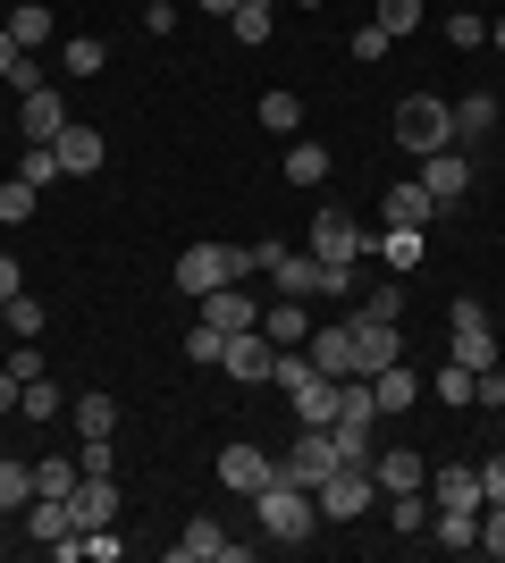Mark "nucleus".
I'll return each instance as SVG.
<instances>
[{"label": "nucleus", "instance_id": "20", "mask_svg": "<svg viewBox=\"0 0 505 563\" xmlns=\"http://www.w3.org/2000/svg\"><path fill=\"white\" fill-rule=\"evenodd\" d=\"M51 152H59V168H68V177H94V168H101V135H94V126H76V118L59 126V143H51Z\"/></svg>", "mask_w": 505, "mask_h": 563}, {"label": "nucleus", "instance_id": "28", "mask_svg": "<svg viewBox=\"0 0 505 563\" xmlns=\"http://www.w3.org/2000/svg\"><path fill=\"white\" fill-rule=\"evenodd\" d=\"M287 186H329V143H287Z\"/></svg>", "mask_w": 505, "mask_h": 563}, {"label": "nucleus", "instance_id": "50", "mask_svg": "<svg viewBox=\"0 0 505 563\" xmlns=\"http://www.w3.org/2000/svg\"><path fill=\"white\" fill-rule=\"evenodd\" d=\"M354 59H387V25H362V34H354Z\"/></svg>", "mask_w": 505, "mask_h": 563}, {"label": "nucleus", "instance_id": "26", "mask_svg": "<svg viewBox=\"0 0 505 563\" xmlns=\"http://www.w3.org/2000/svg\"><path fill=\"white\" fill-rule=\"evenodd\" d=\"M18 412H25V421H59V412H68V396H59V387H51V371L43 378H25V387H18Z\"/></svg>", "mask_w": 505, "mask_h": 563}, {"label": "nucleus", "instance_id": "36", "mask_svg": "<svg viewBox=\"0 0 505 563\" xmlns=\"http://www.w3.org/2000/svg\"><path fill=\"white\" fill-rule=\"evenodd\" d=\"M76 479H85V471L59 463V454H43V463H34V496H76Z\"/></svg>", "mask_w": 505, "mask_h": 563}, {"label": "nucleus", "instance_id": "40", "mask_svg": "<svg viewBox=\"0 0 505 563\" xmlns=\"http://www.w3.org/2000/svg\"><path fill=\"white\" fill-rule=\"evenodd\" d=\"M262 126L270 135H295V126H304V101L295 93H262Z\"/></svg>", "mask_w": 505, "mask_h": 563}, {"label": "nucleus", "instance_id": "32", "mask_svg": "<svg viewBox=\"0 0 505 563\" xmlns=\"http://www.w3.org/2000/svg\"><path fill=\"white\" fill-rule=\"evenodd\" d=\"M76 471H94V479H119V438H76Z\"/></svg>", "mask_w": 505, "mask_h": 563}, {"label": "nucleus", "instance_id": "5", "mask_svg": "<svg viewBox=\"0 0 505 563\" xmlns=\"http://www.w3.org/2000/svg\"><path fill=\"white\" fill-rule=\"evenodd\" d=\"M345 336H354V378L387 371V362H405V336H396V320H345Z\"/></svg>", "mask_w": 505, "mask_h": 563}, {"label": "nucleus", "instance_id": "44", "mask_svg": "<svg viewBox=\"0 0 505 563\" xmlns=\"http://www.w3.org/2000/svg\"><path fill=\"white\" fill-rule=\"evenodd\" d=\"M119 555H127L119 521H110V530H85V563H119Z\"/></svg>", "mask_w": 505, "mask_h": 563}, {"label": "nucleus", "instance_id": "12", "mask_svg": "<svg viewBox=\"0 0 505 563\" xmlns=\"http://www.w3.org/2000/svg\"><path fill=\"white\" fill-rule=\"evenodd\" d=\"M421 186H430L438 211H455L463 194H472V161H463L455 143H447V152H430V161H421Z\"/></svg>", "mask_w": 505, "mask_h": 563}, {"label": "nucleus", "instance_id": "4", "mask_svg": "<svg viewBox=\"0 0 505 563\" xmlns=\"http://www.w3.org/2000/svg\"><path fill=\"white\" fill-rule=\"evenodd\" d=\"M312 496H320V521H362V514H371V496H380V479H371L362 463H337Z\"/></svg>", "mask_w": 505, "mask_h": 563}, {"label": "nucleus", "instance_id": "9", "mask_svg": "<svg viewBox=\"0 0 505 563\" xmlns=\"http://www.w3.org/2000/svg\"><path fill=\"white\" fill-rule=\"evenodd\" d=\"M219 371L237 378V387H262V378L278 371V345H270L262 329H244V336H228V353H219Z\"/></svg>", "mask_w": 505, "mask_h": 563}, {"label": "nucleus", "instance_id": "21", "mask_svg": "<svg viewBox=\"0 0 505 563\" xmlns=\"http://www.w3.org/2000/svg\"><path fill=\"white\" fill-rule=\"evenodd\" d=\"M438 219V202H430V186L413 177V186H387V228H430Z\"/></svg>", "mask_w": 505, "mask_h": 563}, {"label": "nucleus", "instance_id": "8", "mask_svg": "<svg viewBox=\"0 0 505 563\" xmlns=\"http://www.w3.org/2000/svg\"><path fill=\"white\" fill-rule=\"evenodd\" d=\"M329 471H337V438H329V429H304V438L287 446V463H278V479H295V488H320Z\"/></svg>", "mask_w": 505, "mask_h": 563}, {"label": "nucleus", "instance_id": "7", "mask_svg": "<svg viewBox=\"0 0 505 563\" xmlns=\"http://www.w3.org/2000/svg\"><path fill=\"white\" fill-rule=\"evenodd\" d=\"M312 253L320 261H354L362 253V219L345 202H312Z\"/></svg>", "mask_w": 505, "mask_h": 563}, {"label": "nucleus", "instance_id": "15", "mask_svg": "<svg viewBox=\"0 0 505 563\" xmlns=\"http://www.w3.org/2000/svg\"><path fill=\"white\" fill-rule=\"evenodd\" d=\"M287 404H295V421L304 429H329L337 421V404H345V378H304V387H287Z\"/></svg>", "mask_w": 505, "mask_h": 563}, {"label": "nucleus", "instance_id": "24", "mask_svg": "<svg viewBox=\"0 0 505 563\" xmlns=\"http://www.w3.org/2000/svg\"><path fill=\"white\" fill-rule=\"evenodd\" d=\"M413 396H421V378H413L405 362H387V371H371V404H380V412H405Z\"/></svg>", "mask_w": 505, "mask_h": 563}, {"label": "nucleus", "instance_id": "29", "mask_svg": "<svg viewBox=\"0 0 505 563\" xmlns=\"http://www.w3.org/2000/svg\"><path fill=\"white\" fill-rule=\"evenodd\" d=\"M25 505H34V463H9V454H0V521L25 514Z\"/></svg>", "mask_w": 505, "mask_h": 563}, {"label": "nucleus", "instance_id": "3", "mask_svg": "<svg viewBox=\"0 0 505 563\" xmlns=\"http://www.w3.org/2000/svg\"><path fill=\"white\" fill-rule=\"evenodd\" d=\"M244 278V244H186V261H177V295H219V286Z\"/></svg>", "mask_w": 505, "mask_h": 563}, {"label": "nucleus", "instance_id": "46", "mask_svg": "<svg viewBox=\"0 0 505 563\" xmlns=\"http://www.w3.org/2000/svg\"><path fill=\"white\" fill-rule=\"evenodd\" d=\"M278 261H287V244H278V235H262V244H244V278H253V269H278Z\"/></svg>", "mask_w": 505, "mask_h": 563}, {"label": "nucleus", "instance_id": "23", "mask_svg": "<svg viewBox=\"0 0 505 563\" xmlns=\"http://www.w3.org/2000/svg\"><path fill=\"white\" fill-rule=\"evenodd\" d=\"M68 421H76V438H119V396H76Z\"/></svg>", "mask_w": 505, "mask_h": 563}, {"label": "nucleus", "instance_id": "22", "mask_svg": "<svg viewBox=\"0 0 505 563\" xmlns=\"http://www.w3.org/2000/svg\"><path fill=\"white\" fill-rule=\"evenodd\" d=\"M262 336L270 345H304V336H312V311L295 303V295H278V303L262 311Z\"/></svg>", "mask_w": 505, "mask_h": 563}, {"label": "nucleus", "instance_id": "53", "mask_svg": "<svg viewBox=\"0 0 505 563\" xmlns=\"http://www.w3.org/2000/svg\"><path fill=\"white\" fill-rule=\"evenodd\" d=\"M0 412H18V371L0 362Z\"/></svg>", "mask_w": 505, "mask_h": 563}, {"label": "nucleus", "instance_id": "42", "mask_svg": "<svg viewBox=\"0 0 505 563\" xmlns=\"http://www.w3.org/2000/svg\"><path fill=\"white\" fill-rule=\"evenodd\" d=\"M362 320H405V286H396V278L371 286V295H362Z\"/></svg>", "mask_w": 505, "mask_h": 563}, {"label": "nucleus", "instance_id": "34", "mask_svg": "<svg viewBox=\"0 0 505 563\" xmlns=\"http://www.w3.org/2000/svg\"><path fill=\"white\" fill-rule=\"evenodd\" d=\"M380 261H387V269H421V228H387L380 235Z\"/></svg>", "mask_w": 505, "mask_h": 563}, {"label": "nucleus", "instance_id": "14", "mask_svg": "<svg viewBox=\"0 0 505 563\" xmlns=\"http://www.w3.org/2000/svg\"><path fill=\"white\" fill-rule=\"evenodd\" d=\"M202 320H211L219 336H244V329H262V311H253V286H219V295H202Z\"/></svg>", "mask_w": 505, "mask_h": 563}, {"label": "nucleus", "instance_id": "6", "mask_svg": "<svg viewBox=\"0 0 505 563\" xmlns=\"http://www.w3.org/2000/svg\"><path fill=\"white\" fill-rule=\"evenodd\" d=\"M168 563H253V547L228 539L219 521H186V539L168 547Z\"/></svg>", "mask_w": 505, "mask_h": 563}, {"label": "nucleus", "instance_id": "27", "mask_svg": "<svg viewBox=\"0 0 505 563\" xmlns=\"http://www.w3.org/2000/svg\"><path fill=\"white\" fill-rule=\"evenodd\" d=\"M0 18H9L18 51H43V43H51V9H43V0H18V9H0Z\"/></svg>", "mask_w": 505, "mask_h": 563}, {"label": "nucleus", "instance_id": "41", "mask_svg": "<svg viewBox=\"0 0 505 563\" xmlns=\"http://www.w3.org/2000/svg\"><path fill=\"white\" fill-rule=\"evenodd\" d=\"M219 353H228V336H219L211 320H202V329H186V362H194V371H219Z\"/></svg>", "mask_w": 505, "mask_h": 563}, {"label": "nucleus", "instance_id": "1", "mask_svg": "<svg viewBox=\"0 0 505 563\" xmlns=\"http://www.w3.org/2000/svg\"><path fill=\"white\" fill-rule=\"evenodd\" d=\"M253 514H262V539L304 547V539L320 530V496H312V488H295V479H270V488L253 496Z\"/></svg>", "mask_w": 505, "mask_h": 563}, {"label": "nucleus", "instance_id": "11", "mask_svg": "<svg viewBox=\"0 0 505 563\" xmlns=\"http://www.w3.org/2000/svg\"><path fill=\"white\" fill-rule=\"evenodd\" d=\"M59 126H68V101H59V85H34V93H18V135H25V143H59Z\"/></svg>", "mask_w": 505, "mask_h": 563}, {"label": "nucleus", "instance_id": "30", "mask_svg": "<svg viewBox=\"0 0 505 563\" xmlns=\"http://www.w3.org/2000/svg\"><path fill=\"white\" fill-rule=\"evenodd\" d=\"M270 25H278V9H270V0H244L237 18H228V34H237L244 51H262V43H270Z\"/></svg>", "mask_w": 505, "mask_h": 563}, {"label": "nucleus", "instance_id": "55", "mask_svg": "<svg viewBox=\"0 0 505 563\" xmlns=\"http://www.w3.org/2000/svg\"><path fill=\"white\" fill-rule=\"evenodd\" d=\"M488 43H497V51H505V18H488Z\"/></svg>", "mask_w": 505, "mask_h": 563}, {"label": "nucleus", "instance_id": "52", "mask_svg": "<svg viewBox=\"0 0 505 563\" xmlns=\"http://www.w3.org/2000/svg\"><path fill=\"white\" fill-rule=\"evenodd\" d=\"M18 59H25V51H18V34H9V18H0V76L18 68Z\"/></svg>", "mask_w": 505, "mask_h": 563}, {"label": "nucleus", "instance_id": "51", "mask_svg": "<svg viewBox=\"0 0 505 563\" xmlns=\"http://www.w3.org/2000/svg\"><path fill=\"white\" fill-rule=\"evenodd\" d=\"M9 295H25V269H18V253H0V303Z\"/></svg>", "mask_w": 505, "mask_h": 563}, {"label": "nucleus", "instance_id": "18", "mask_svg": "<svg viewBox=\"0 0 505 563\" xmlns=\"http://www.w3.org/2000/svg\"><path fill=\"white\" fill-rule=\"evenodd\" d=\"M304 353H312L320 378H354V336H345V320H337V329H312V336H304Z\"/></svg>", "mask_w": 505, "mask_h": 563}, {"label": "nucleus", "instance_id": "10", "mask_svg": "<svg viewBox=\"0 0 505 563\" xmlns=\"http://www.w3.org/2000/svg\"><path fill=\"white\" fill-rule=\"evenodd\" d=\"M270 479H278V463L262 446H219V488L228 496H262Z\"/></svg>", "mask_w": 505, "mask_h": 563}, {"label": "nucleus", "instance_id": "49", "mask_svg": "<svg viewBox=\"0 0 505 563\" xmlns=\"http://www.w3.org/2000/svg\"><path fill=\"white\" fill-rule=\"evenodd\" d=\"M481 496H488V505H505V454H488V463H481Z\"/></svg>", "mask_w": 505, "mask_h": 563}, {"label": "nucleus", "instance_id": "31", "mask_svg": "<svg viewBox=\"0 0 505 563\" xmlns=\"http://www.w3.org/2000/svg\"><path fill=\"white\" fill-rule=\"evenodd\" d=\"M18 177H25V186H34V194H43V186H59V177H68V168H59V152H51V143H25V161H18Z\"/></svg>", "mask_w": 505, "mask_h": 563}, {"label": "nucleus", "instance_id": "56", "mask_svg": "<svg viewBox=\"0 0 505 563\" xmlns=\"http://www.w3.org/2000/svg\"><path fill=\"white\" fill-rule=\"evenodd\" d=\"M304 9H329V0H304Z\"/></svg>", "mask_w": 505, "mask_h": 563}, {"label": "nucleus", "instance_id": "48", "mask_svg": "<svg viewBox=\"0 0 505 563\" xmlns=\"http://www.w3.org/2000/svg\"><path fill=\"white\" fill-rule=\"evenodd\" d=\"M0 85H18V93H34V85H51V76H43V59L25 51V59H18V68H9V76H0Z\"/></svg>", "mask_w": 505, "mask_h": 563}, {"label": "nucleus", "instance_id": "2", "mask_svg": "<svg viewBox=\"0 0 505 563\" xmlns=\"http://www.w3.org/2000/svg\"><path fill=\"white\" fill-rule=\"evenodd\" d=\"M387 126H396V143H405L413 161H430V152H447V143H455V118H447V101H438V93H405Z\"/></svg>", "mask_w": 505, "mask_h": 563}, {"label": "nucleus", "instance_id": "39", "mask_svg": "<svg viewBox=\"0 0 505 563\" xmlns=\"http://www.w3.org/2000/svg\"><path fill=\"white\" fill-rule=\"evenodd\" d=\"M34 202H43V194L25 186V177H9V186H0V228H25V219H34Z\"/></svg>", "mask_w": 505, "mask_h": 563}, {"label": "nucleus", "instance_id": "43", "mask_svg": "<svg viewBox=\"0 0 505 563\" xmlns=\"http://www.w3.org/2000/svg\"><path fill=\"white\" fill-rule=\"evenodd\" d=\"M447 43H455V51H481V43H488V18H472V9H455V18H447Z\"/></svg>", "mask_w": 505, "mask_h": 563}, {"label": "nucleus", "instance_id": "16", "mask_svg": "<svg viewBox=\"0 0 505 563\" xmlns=\"http://www.w3.org/2000/svg\"><path fill=\"white\" fill-rule=\"evenodd\" d=\"M68 505H76V530H110V521H119V479H94V471H85Z\"/></svg>", "mask_w": 505, "mask_h": 563}, {"label": "nucleus", "instance_id": "37", "mask_svg": "<svg viewBox=\"0 0 505 563\" xmlns=\"http://www.w3.org/2000/svg\"><path fill=\"white\" fill-rule=\"evenodd\" d=\"M421 9H430V0H380V18H371V25H387V43H405L413 25H421Z\"/></svg>", "mask_w": 505, "mask_h": 563}, {"label": "nucleus", "instance_id": "38", "mask_svg": "<svg viewBox=\"0 0 505 563\" xmlns=\"http://www.w3.org/2000/svg\"><path fill=\"white\" fill-rule=\"evenodd\" d=\"M0 329L9 336H43V303H34V295H9V303H0Z\"/></svg>", "mask_w": 505, "mask_h": 563}, {"label": "nucleus", "instance_id": "19", "mask_svg": "<svg viewBox=\"0 0 505 563\" xmlns=\"http://www.w3.org/2000/svg\"><path fill=\"white\" fill-rule=\"evenodd\" d=\"M447 118H455V152H463V143L497 135V93H463V101H447Z\"/></svg>", "mask_w": 505, "mask_h": 563}, {"label": "nucleus", "instance_id": "47", "mask_svg": "<svg viewBox=\"0 0 505 563\" xmlns=\"http://www.w3.org/2000/svg\"><path fill=\"white\" fill-rule=\"evenodd\" d=\"M481 547H488V555H505V505H481Z\"/></svg>", "mask_w": 505, "mask_h": 563}, {"label": "nucleus", "instance_id": "25", "mask_svg": "<svg viewBox=\"0 0 505 563\" xmlns=\"http://www.w3.org/2000/svg\"><path fill=\"white\" fill-rule=\"evenodd\" d=\"M430 514H438V505H430V496H421V488L387 496V530H396V539H421V530H430Z\"/></svg>", "mask_w": 505, "mask_h": 563}, {"label": "nucleus", "instance_id": "54", "mask_svg": "<svg viewBox=\"0 0 505 563\" xmlns=\"http://www.w3.org/2000/svg\"><path fill=\"white\" fill-rule=\"evenodd\" d=\"M194 9H211V18H237L244 0H194Z\"/></svg>", "mask_w": 505, "mask_h": 563}, {"label": "nucleus", "instance_id": "45", "mask_svg": "<svg viewBox=\"0 0 505 563\" xmlns=\"http://www.w3.org/2000/svg\"><path fill=\"white\" fill-rule=\"evenodd\" d=\"M438 404H472V371H463V362L438 371Z\"/></svg>", "mask_w": 505, "mask_h": 563}, {"label": "nucleus", "instance_id": "17", "mask_svg": "<svg viewBox=\"0 0 505 563\" xmlns=\"http://www.w3.org/2000/svg\"><path fill=\"white\" fill-rule=\"evenodd\" d=\"M430 505H438V514H481V505H488V496H481V471H430Z\"/></svg>", "mask_w": 505, "mask_h": 563}, {"label": "nucleus", "instance_id": "33", "mask_svg": "<svg viewBox=\"0 0 505 563\" xmlns=\"http://www.w3.org/2000/svg\"><path fill=\"white\" fill-rule=\"evenodd\" d=\"M59 68H68V76H101V68H110V51H101L94 34H68V51H59Z\"/></svg>", "mask_w": 505, "mask_h": 563}, {"label": "nucleus", "instance_id": "35", "mask_svg": "<svg viewBox=\"0 0 505 563\" xmlns=\"http://www.w3.org/2000/svg\"><path fill=\"white\" fill-rule=\"evenodd\" d=\"M430 530H438V547H481V514H430Z\"/></svg>", "mask_w": 505, "mask_h": 563}, {"label": "nucleus", "instance_id": "13", "mask_svg": "<svg viewBox=\"0 0 505 563\" xmlns=\"http://www.w3.org/2000/svg\"><path fill=\"white\" fill-rule=\"evenodd\" d=\"M371 479H380V496L430 488V454H421V446H387V454H371Z\"/></svg>", "mask_w": 505, "mask_h": 563}]
</instances>
